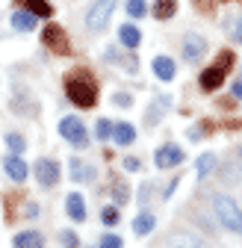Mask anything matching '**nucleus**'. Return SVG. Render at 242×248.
I'll return each instance as SVG.
<instances>
[{
	"label": "nucleus",
	"mask_w": 242,
	"mask_h": 248,
	"mask_svg": "<svg viewBox=\"0 0 242 248\" xmlns=\"http://www.w3.org/2000/svg\"><path fill=\"white\" fill-rule=\"evenodd\" d=\"M115 101H118V107H130V98H127V95H118Z\"/></svg>",
	"instance_id": "2f4dec72"
},
{
	"label": "nucleus",
	"mask_w": 242,
	"mask_h": 248,
	"mask_svg": "<svg viewBox=\"0 0 242 248\" xmlns=\"http://www.w3.org/2000/svg\"><path fill=\"white\" fill-rule=\"evenodd\" d=\"M42 42H45V47H50L53 53H68V39H65V33H62V27H56V24H47V27H45Z\"/></svg>",
	"instance_id": "423d86ee"
},
{
	"label": "nucleus",
	"mask_w": 242,
	"mask_h": 248,
	"mask_svg": "<svg viewBox=\"0 0 242 248\" xmlns=\"http://www.w3.org/2000/svg\"><path fill=\"white\" fill-rule=\"evenodd\" d=\"M118 39H121V45L124 47H139V42H142V33L133 27V24H124L118 30Z\"/></svg>",
	"instance_id": "a211bd4d"
},
{
	"label": "nucleus",
	"mask_w": 242,
	"mask_h": 248,
	"mask_svg": "<svg viewBox=\"0 0 242 248\" xmlns=\"http://www.w3.org/2000/svg\"><path fill=\"white\" fill-rule=\"evenodd\" d=\"M12 245H15V248H45V239H42V233H36V231H21Z\"/></svg>",
	"instance_id": "4468645a"
},
{
	"label": "nucleus",
	"mask_w": 242,
	"mask_h": 248,
	"mask_svg": "<svg viewBox=\"0 0 242 248\" xmlns=\"http://www.w3.org/2000/svg\"><path fill=\"white\" fill-rule=\"evenodd\" d=\"M59 136L68 139V142H71V145H77V148H86V142H89L86 124H83L80 118H74V115H68V118L59 121Z\"/></svg>",
	"instance_id": "20e7f679"
},
{
	"label": "nucleus",
	"mask_w": 242,
	"mask_h": 248,
	"mask_svg": "<svg viewBox=\"0 0 242 248\" xmlns=\"http://www.w3.org/2000/svg\"><path fill=\"white\" fill-rule=\"evenodd\" d=\"M233 98H242V83H233Z\"/></svg>",
	"instance_id": "473e14b6"
},
{
	"label": "nucleus",
	"mask_w": 242,
	"mask_h": 248,
	"mask_svg": "<svg viewBox=\"0 0 242 248\" xmlns=\"http://www.w3.org/2000/svg\"><path fill=\"white\" fill-rule=\"evenodd\" d=\"M65 92H68V98H71L77 107H83V109H92V107L98 104V89H95L92 80L71 77V80H65Z\"/></svg>",
	"instance_id": "f03ea898"
},
{
	"label": "nucleus",
	"mask_w": 242,
	"mask_h": 248,
	"mask_svg": "<svg viewBox=\"0 0 242 248\" xmlns=\"http://www.w3.org/2000/svg\"><path fill=\"white\" fill-rule=\"evenodd\" d=\"M151 12H154L157 21H168V18H174V12H177V0H157Z\"/></svg>",
	"instance_id": "f3484780"
},
{
	"label": "nucleus",
	"mask_w": 242,
	"mask_h": 248,
	"mask_svg": "<svg viewBox=\"0 0 242 248\" xmlns=\"http://www.w3.org/2000/svg\"><path fill=\"white\" fill-rule=\"evenodd\" d=\"M148 12V3L145 0H127V15L130 18H142Z\"/></svg>",
	"instance_id": "b1692460"
},
{
	"label": "nucleus",
	"mask_w": 242,
	"mask_h": 248,
	"mask_svg": "<svg viewBox=\"0 0 242 248\" xmlns=\"http://www.w3.org/2000/svg\"><path fill=\"white\" fill-rule=\"evenodd\" d=\"M239 157H242V145H239Z\"/></svg>",
	"instance_id": "72a5a7b5"
},
{
	"label": "nucleus",
	"mask_w": 242,
	"mask_h": 248,
	"mask_svg": "<svg viewBox=\"0 0 242 248\" xmlns=\"http://www.w3.org/2000/svg\"><path fill=\"white\" fill-rule=\"evenodd\" d=\"M27 12H33L36 18H50L53 6L47 3V0H27Z\"/></svg>",
	"instance_id": "aec40b11"
},
{
	"label": "nucleus",
	"mask_w": 242,
	"mask_h": 248,
	"mask_svg": "<svg viewBox=\"0 0 242 248\" xmlns=\"http://www.w3.org/2000/svg\"><path fill=\"white\" fill-rule=\"evenodd\" d=\"M213 210H216V219H219L227 231L242 233V207H239L230 195H225V192L213 195Z\"/></svg>",
	"instance_id": "f257e3e1"
},
{
	"label": "nucleus",
	"mask_w": 242,
	"mask_h": 248,
	"mask_svg": "<svg viewBox=\"0 0 242 248\" xmlns=\"http://www.w3.org/2000/svg\"><path fill=\"white\" fill-rule=\"evenodd\" d=\"M95 133H98V139H109V136H112V124H109L106 118H101V121H98V130H95Z\"/></svg>",
	"instance_id": "c85d7f7f"
},
{
	"label": "nucleus",
	"mask_w": 242,
	"mask_h": 248,
	"mask_svg": "<svg viewBox=\"0 0 242 248\" xmlns=\"http://www.w3.org/2000/svg\"><path fill=\"white\" fill-rule=\"evenodd\" d=\"M36 180L42 183V186H56V180H59V166H56V160H39L36 163Z\"/></svg>",
	"instance_id": "6e6552de"
},
{
	"label": "nucleus",
	"mask_w": 242,
	"mask_h": 248,
	"mask_svg": "<svg viewBox=\"0 0 242 248\" xmlns=\"http://www.w3.org/2000/svg\"><path fill=\"white\" fill-rule=\"evenodd\" d=\"M154 74H157L163 83L174 80V62H171L168 56H157V59H154Z\"/></svg>",
	"instance_id": "dca6fc26"
},
{
	"label": "nucleus",
	"mask_w": 242,
	"mask_h": 248,
	"mask_svg": "<svg viewBox=\"0 0 242 248\" xmlns=\"http://www.w3.org/2000/svg\"><path fill=\"white\" fill-rule=\"evenodd\" d=\"M230 36H233V42H239V45H242V18H236V21H233Z\"/></svg>",
	"instance_id": "c756f323"
},
{
	"label": "nucleus",
	"mask_w": 242,
	"mask_h": 248,
	"mask_svg": "<svg viewBox=\"0 0 242 248\" xmlns=\"http://www.w3.org/2000/svg\"><path fill=\"white\" fill-rule=\"evenodd\" d=\"M154 163H157V169H174V166H180V163H183V148H177L171 142L163 145V148H157Z\"/></svg>",
	"instance_id": "39448f33"
},
{
	"label": "nucleus",
	"mask_w": 242,
	"mask_h": 248,
	"mask_svg": "<svg viewBox=\"0 0 242 248\" xmlns=\"http://www.w3.org/2000/svg\"><path fill=\"white\" fill-rule=\"evenodd\" d=\"M213 166H216V157H213V154H201V157H198V177H207Z\"/></svg>",
	"instance_id": "4be33fe9"
},
{
	"label": "nucleus",
	"mask_w": 242,
	"mask_h": 248,
	"mask_svg": "<svg viewBox=\"0 0 242 248\" xmlns=\"http://www.w3.org/2000/svg\"><path fill=\"white\" fill-rule=\"evenodd\" d=\"M112 192H115V201H118V204H127V198H130V195H127V192H130V189H127V183H115V189H112Z\"/></svg>",
	"instance_id": "cd10ccee"
},
{
	"label": "nucleus",
	"mask_w": 242,
	"mask_h": 248,
	"mask_svg": "<svg viewBox=\"0 0 242 248\" xmlns=\"http://www.w3.org/2000/svg\"><path fill=\"white\" fill-rule=\"evenodd\" d=\"M124 169H127V171H139V169H142V163H139L136 157H127V160H124Z\"/></svg>",
	"instance_id": "7c9ffc66"
},
{
	"label": "nucleus",
	"mask_w": 242,
	"mask_h": 248,
	"mask_svg": "<svg viewBox=\"0 0 242 248\" xmlns=\"http://www.w3.org/2000/svg\"><path fill=\"white\" fill-rule=\"evenodd\" d=\"M71 177H74V180H92L95 171H92V166H86V163H80V160H71Z\"/></svg>",
	"instance_id": "412c9836"
},
{
	"label": "nucleus",
	"mask_w": 242,
	"mask_h": 248,
	"mask_svg": "<svg viewBox=\"0 0 242 248\" xmlns=\"http://www.w3.org/2000/svg\"><path fill=\"white\" fill-rule=\"evenodd\" d=\"M6 145H9V151L12 154H24V148H27V142H24V136H18V133H6Z\"/></svg>",
	"instance_id": "5701e85b"
},
{
	"label": "nucleus",
	"mask_w": 242,
	"mask_h": 248,
	"mask_svg": "<svg viewBox=\"0 0 242 248\" xmlns=\"http://www.w3.org/2000/svg\"><path fill=\"white\" fill-rule=\"evenodd\" d=\"M101 248H124V239L115 236V233H106V236L101 239Z\"/></svg>",
	"instance_id": "a878e982"
},
{
	"label": "nucleus",
	"mask_w": 242,
	"mask_h": 248,
	"mask_svg": "<svg viewBox=\"0 0 242 248\" xmlns=\"http://www.w3.org/2000/svg\"><path fill=\"white\" fill-rule=\"evenodd\" d=\"M112 9H115V0H95V3L89 6V12H86V27L95 30V33L104 30L109 15H112Z\"/></svg>",
	"instance_id": "7ed1b4c3"
},
{
	"label": "nucleus",
	"mask_w": 242,
	"mask_h": 248,
	"mask_svg": "<svg viewBox=\"0 0 242 248\" xmlns=\"http://www.w3.org/2000/svg\"><path fill=\"white\" fill-rule=\"evenodd\" d=\"M225 68H219V65H210V68H204L201 71V89L204 92H216L222 83H225Z\"/></svg>",
	"instance_id": "9d476101"
},
{
	"label": "nucleus",
	"mask_w": 242,
	"mask_h": 248,
	"mask_svg": "<svg viewBox=\"0 0 242 248\" xmlns=\"http://www.w3.org/2000/svg\"><path fill=\"white\" fill-rule=\"evenodd\" d=\"M204 53H207V45H204V39H201V36H195V33H189V36L183 39V56H186L189 62H198Z\"/></svg>",
	"instance_id": "9b49d317"
},
{
	"label": "nucleus",
	"mask_w": 242,
	"mask_h": 248,
	"mask_svg": "<svg viewBox=\"0 0 242 248\" xmlns=\"http://www.w3.org/2000/svg\"><path fill=\"white\" fill-rule=\"evenodd\" d=\"M59 242H62V248H80V236L74 231H62L59 233Z\"/></svg>",
	"instance_id": "393cba45"
},
{
	"label": "nucleus",
	"mask_w": 242,
	"mask_h": 248,
	"mask_svg": "<svg viewBox=\"0 0 242 248\" xmlns=\"http://www.w3.org/2000/svg\"><path fill=\"white\" fill-rule=\"evenodd\" d=\"M3 169H6L9 180H15V183H24V180H27V174H30L27 163H24V160L18 157V154H9V157L3 160Z\"/></svg>",
	"instance_id": "1a4fd4ad"
},
{
	"label": "nucleus",
	"mask_w": 242,
	"mask_h": 248,
	"mask_svg": "<svg viewBox=\"0 0 242 248\" xmlns=\"http://www.w3.org/2000/svg\"><path fill=\"white\" fill-rule=\"evenodd\" d=\"M12 30H18V33H30V30H36V15L27 12V9L12 12Z\"/></svg>",
	"instance_id": "f8f14e48"
},
{
	"label": "nucleus",
	"mask_w": 242,
	"mask_h": 248,
	"mask_svg": "<svg viewBox=\"0 0 242 248\" xmlns=\"http://www.w3.org/2000/svg\"><path fill=\"white\" fill-rule=\"evenodd\" d=\"M65 210H68V216L74 222H83L86 219V204H83V195L80 192H71L68 198H65Z\"/></svg>",
	"instance_id": "ddd939ff"
},
{
	"label": "nucleus",
	"mask_w": 242,
	"mask_h": 248,
	"mask_svg": "<svg viewBox=\"0 0 242 248\" xmlns=\"http://www.w3.org/2000/svg\"><path fill=\"white\" fill-rule=\"evenodd\" d=\"M166 248H210L201 236L195 233H186V231H171L168 239H166Z\"/></svg>",
	"instance_id": "0eeeda50"
},
{
	"label": "nucleus",
	"mask_w": 242,
	"mask_h": 248,
	"mask_svg": "<svg viewBox=\"0 0 242 248\" xmlns=\"http://www.w3.org/2000/svg\"><path fill=\"white\" fill-rule=\"evenodd\" d=\"M154 225H157V219H154L151 213H139L136 219H133V233H136V236H145V233L154 231Z\"/></svg>",
	"instance_id": "6ab92c4d"
},
{
	"label": "nucleus",
	"mask_w": 242,
	"mask_h": 248,
	"mask_svg": "<svg viewBox=\"0 0 242 248\" xmlns=\"http://www.w3.org/2000/svg\"><path fill=\"white\" fill-rule=\"evenodd\" d=\"M101 222H104V225H109V228H112V225H118V210H115V207H106V210L101 213Z\"/></svg>",
	"instance_id": "bb28decb"
},
{
	"label": "nucleus",
	"mask_w": 242,
	"mask_h": 248,
	"mask_svg": "<svg viewBox=\"0 0 242 248\" xmlns=\"http://www.w3.org/2000/svg\"><path fill=\"white\" fill-rule=\"evenodd\" d=\"M112 139L118 145H130L136 139V127H133V124H127V121H118L115 127H112Z\"/></svg>",
	"instance_id": "2eb2a0df"
}]
</instances>
